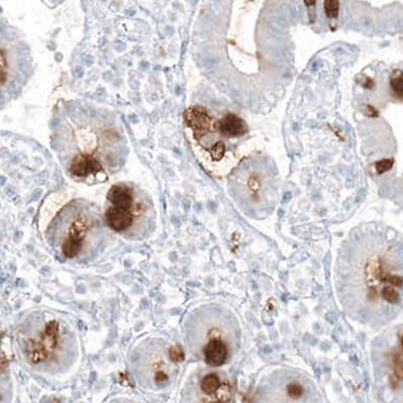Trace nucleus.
Instances as JSON below:
<instances>
[{"label":"nucleus","instance_id":"11","mask_svg":"<svg viewBox=\"0 0 403 403\" xmlns=\"http://www.w3.org/2000/svg\"><path fill=\"white\" fill-rule=\"evenodd\" d=\"M102 170L101 165L91 156L81 154L77 155L70 166V171L77 177H86Z\"/></svg>","mask_w":403,"mask_h":403},{"label":"nucleus","instance_id":"13","mask_svg":"<svg viewBox=\"0 0 403 403\" xmlns=\"http://www.w3.org/2000/svg\"><path fill=\"white\" fill-rule=\"evenodd\" d=\"M390 86L395 93L396 96L399 98H403V72L396 70L392 73L390 79Z\"/></svg>","mask_w":403,"mask_h":403},{"label":"nucleus","instance_id":"8","mask_svg":"<svg viewBox=\"0 0 403 403\" xmlns=\"http://www.w3.org/2000/svg\"><path fill=\"white\" fill-rule=\"evenodd\" d=\"M189 384L202 403H230L231 386L224 372L199 369L192 375Z\"/></svg>","mask_w":403,"mask_h":403},{"label":"nucleus","instance_id":"6","mask_svg":"<svg viewBox=\"0 0 403 403\" xmlns=\"http://www.w3.org/2000/svg\"><path fill=\"white\" fill-rule=\"evenodd\" d=\"M179 357L178 350L167 341L152 338L141 342L132 350L130 366L141 381L164 387L178 371Z\"/></svg>","mask_w":403,"mask_h":403},{"label":"nucleus","instance_id":"5","mask_svg":"<svg viewBox=\"0 0 403 403\" xmlns=\"http://www.w3.org/2000/svg\"><path fill=\"white\" fill-rule=\"evenodd\" d=\"M49 239L54 251L62 257L84 259L96 245L95 222L85 209H67L58 219Z\"/></svg>","mask_w":403,"mask_h":403},{"label":"nucleus","instance_id":"14","mask_svg":"<svg viewBox=\"0 0 403 403\" xmlns=\"http://www.w3.org/2000/svg\"><path fill=\"white\" fill-rule=\"evenodd\" d=\"M326 13L329 17L335 18L339 14L340 10V2L338 0H327L324 3Z\"/></svg>","mask_w":403,"mask_h":403},{"label":"nucleus","instance_id":"15","mask_svg":"<svg viewBox=\"0 0 403 403\" xmlns=\"http://www.w3.org/2000/svg\"><path fill=\"white\" fill-rule=\"evenodd\" d=\"M225 151H226L225 144L222 143V142L217 143V144L211 148V150H210L212 159L216 160V161L221 160V159L224 157V155H225Z\"/></svg>","mask_w":403,"mask_h":403},{"label":"nucleus","instance_id":"4","mask_svg":"<svg viewBox=\"0 0 403 403\" xmlns=\"http://www.w3.org/2000/svg\"><path fill=\"white\" fill-rule=\"evenodd\" d=\"M250 403H324L320 392L306 373L299 369L276 367L258 382Z\"/></svg>","mask_w":403,"mask_h":403},{"label":"nucleus","instance_id":"18","mask_svg":"<svg viewBox=\"0 0 403 403\" xmlns=\"http://www.w3.org/2000/svg\"><path fill=\"white\" fill-rule=\"evenodd\" d=\"M306 5H313V4H315L316 2L315 1H305L304 2Z\"/></svg>","mask_w":403,"mask_h":403},{"label":"nucleus","instance_id":"3","mask_svg":"<svg viewBox=\"0 0 403 403\" xmlns=\"http://www.w3.org/2000/svg\"><path fill=\"white\" fill-rule=\"evenodd\" d=\"M184 331L192 355L211 368L228 364L240 345L241 331L236 316L219 303L193 309L186 316Z\"/></svg>","mask_w":403,"mask_h":403},{"label":"nucleus","instance_id":"17","mask_svg":"<svg viewBox=\"0 0 403 403\" xmlns=\"http://www.w3.org/2000/svg\"><path fill=\"white\" fill-rule=\"evenodd\" d=\"M5 56H4V51L3 49L1 50V56H0V77H1V85L4 84V81L6 80V76H5Z\"/></svg>","mask_w":403,"mask_h":403},{"label":"nucleus","instance_id":"10","mask_svg":"<svg viewBox=\"0 0 403 403\" xmlns=\"http://www.w3.org/2000/svg\"><path fill=\"white\" fill-rule=\"evenodd\" d=\"M184 119L187 125L193 129V133L196 139L203 137L212 128H217L216 123L212 122L208 113L198 105L188 109L184 114Z\"/></svg>","mask_w":403,"mask_h":403},{"label":"nucleus","instance_id":"7","mask_svg":"<svg viewBox=\"0 0 403 403\" xmlns=\"http://www.w3.org/2000/svg\"><path fill=\"white\" fill-rule=\"evenodd\" d=\"M373 363L377 376L386 378L392 389H397L403 383V333L387 345L381 343L373 351Z\"/></svg>","mask_w":403,"mask_h":403},{"label":"nucleus","instance_id":"12","mask_svg":"<svg viewBox=\"0 0 403 403\" xmlns=\"http://www.w3.org/2000/svg\"><path fill=\"white\" fill-rule=\"evenodd\" d=\"M216 126L220 129L223 136L229 138L243 136L247 131V126L244 120L236 115L231 114L225 116L222 120L217 122Z\"/></svg>","mask_w":403,"mask_h":403},{"label":"nucleus","instance_id":"1","mask_svg":"<svg viewBox=\"0 0 403 403\" xmlns=\"http://www.w3.org/2000/svg\"><path fill=\"white\" fill-rule=\"evenodd\" d=\"M334 280L347 317L371 328L386 325L403 308V243L374 225L353 230L338 251Z\"/></svg>","mask_w":403,"mask_h":403},{"label":"nucleus","instance_id":"9","mask_svg":"<svg viewBox=\"0 0 403 403\" xmlns=\"http://www.w3.org/2000/svg\"><path fill=\"white\" fill-rule=\"evenodd\" d=\"M145 212V204L137 200L124 206L109 205L105 211V222L116 232L137 237L143 234L140 222L144 219Z\"/></svg>","mask_w":403,"mask_h":403},{"label":"nucleus","instance_id":"16","mask_svg":"<svg viewBox=\"0 0 403 403\" xmlns=\"http://www.w3.org/2000/svg\"><path fill=\"white\" fill-rule=\"evenodd\" d=\"M392 166H393V160H391V159H386V160L379 161L375 165L376 170L379 174L389 171L392 168Z\"/></svg>","mask_w":403,"mask_h":403},{"label":"nucleus","instance_id":"2","mask_svg":"<svg viewBox=\"0 0 403 403\" xmlns=\"http://www.w3.org/2000/svg\"><path fill=\"white\" fill-rule=\"evenodd\" d=\"M19 356L31 368L45 372H63L75 363L78 342L72 326L54 311L38 310L17 328Z\"/></svg>","mask_w":403,"mask_h":403}]
</instances>
